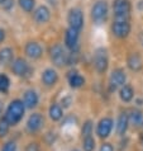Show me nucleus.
Wrapping results in <instances>:
<instances>
[{
	"mask_svg": "<svg viewBox=\"0 0 143 151\" xmlns=\"http://www.w3.org/2000/svg\"><path fill=\"white\" fill-rule=\"evenodd\" d=\"M24 112H26V106H24L23 100L15 99L13 102H10V104L8 106L5 111V118L10 126H15L16 123L20 122V119L23 118Z\"/></svg>",
	"mask_w": 143,
	"mask_h": 151,
	"instance_id": "f257e3e1",
	"label": "nucleus"
},
{
	"mask_svg": "<svg viewBox=\"0 0 143 151\" xmlns=\"http://www.w3.org/2000/svg\"><path fill=\"white\" fill-rule=\"evenodd\" d=\"M130 10H132V5H130L129 0H114L113 1V12H114V17L117 20H127L128 22Z\"/></svg>",
	"mask_w": 143,
	"mask_h": 151,
	"instance_id": "f03ea898",
	"label": "nucleus"
},
{
	"mask_svg": "<svg viewBox=\"0 0 143 151\" xmlns=\"http://www.w3.org/2000/svg\"><path fill=\"white\" fill-rule=\"evenodd\" d=\"M108 13H109L108 3L105 1V0H99V1H96L91 8V19L94 20L96 24H102L107 20Z\"/></svg>",
	"mask_w": 143,
	"mask_h": 151,
	"instance_id": "7ed1b4c3",
	"label": "nucleus"
},
{
	"mask_svg": "<svg viewBox=\"0 0 143 151\" xmlns=\"http://www.w3.org/2000/svg\"><path fill=\"white\" fill-rule=\"evenodd\" d=\"M49 57H51V61L53 62L58 68H62V66L67 65V58H69V53H66V51L64 50L61 45H53L51 48H49Z\"/></svg>",
	"mask_w": 143,
	"mask_h": 151,
	"instance_id": "20e7f679",
	"label": "nucleus"
},
{
	"mask_svg": "<svg viewBox=\"0 0 143 151\" xmlns=\"http://www.w3.org/2000/svg\"><path fill=\"white\" fill-rule=\"evenodd\" d=\"M67 23L70 28L81 31L84 27V14L79 8H71L69 14H67Z\"/></svg>",
	"mask_w": 143,
	"mask_h": 151,
	"instance_id": "39448f33",
	"label": "nucleus"
},
{
	"mask_svg": "<svg viewBox=\"0 0 143 151\" xmlns=\"http://www.w3.org/2000/svg\"><path fill=\"white\" fill-rule=\"evenodd\" d=\"M94 66H95V70L99 74H104L108 70L109 58H108L107 50H104V48L96 50L95 56H94Z\"/></svg>",
	"mask_w": 143,
	"mask_h": 151,
	"instance_id": "423d86ee",
	"label": "nucleus"
},
{
	"mask_svg": "<svg viewBox=\"0 0 143 151\" xmlns=\"http://www.w3.org/2000/svg\"><path fill=\"white\" fill-rule=\"evenodd\" d=\"M112 33L117 38H127L130 33V24L127 20H115L112 24Z\"/></svg>",
	"mask_w": 143,
	"mask_h": 151,
	"instance_id": "0eeeda50",
	"label": "nucleus"
},
{
	"mask_svg": "<svg viewBox=\"0 0 143 151\" xmlns=\"http://www.w3.org/2000/svg\"><path fill=\"white\" fill-rule=\"evenodd\" d=\"M80 31L74 28H67L65 33V46L69 48L71 52H76L77 46H79V37H80Z\"/></svg>",
	"mask_w": 143,
	"mask_h": 151,
	"instance_id": "6e6552de",
	"label": "nucleus"
},
{
	"mask_svg": "<svg viewBox=\"0 0 143 151\" xmlns=\"http://www.w3.org/2000/svg\"><path fill=\"white\" fill-rule=\"evenodd\" d=\"M24 53L26 56L32 58V60H38L43 55V48L42 46L36 41H29L27 42L26 47H24Z\"/></svg>",
	"mask_w": 143,
	"mask_h": 151,
	"instance_id": "1a4fd4ad",
	"label": "nucleus"
},
{
	"mask_svg": "<svg viewBox=\"0 0 143 151\" xmlns=\"http://www.w3.org/2000/svg\"><path fill=\"white\" fill-rule=\"evenodd\" d=\"M33 19L38 24H46L51 19V10L46 5H39L33 12Z\"/></svg>",
	"mask_w": 143,
	"mask_h": 151,
	"instance_id": "9d476101",
	"label": "nucleus"
},
{
	"mask_svg": "<svg viewBox=\"0 0 143 151\" xmlns=\"http://www.w3.org/2000/svg\"><path fill=\"white\" fill-rule=\"evenodd\" d=\"M125 80H127V75H125L124 70L115 69L110 75V88L112 90H115L117 88H122L125 85Z\"/></svg>",
	"mask_w": 143,
	"mask_h": 151,
	"instance_id": "9b49d317",
	"label": "nucleus"
},
{
	"mask_svg": "<svg viewBox=\"0 0 143 151\" xmlns=\"http://www.w3.org/2000/svg\"><path fill=\"white\" fill-rule=\"evenodd\" d=\"M43 124H44L43 116H42L41 113H33L27 121V129L29 132L34 133L37 131H39V129L43 127Z\"/></svg>",
	"mask_w": 143,
	"mask_h": 151,
	"instance_id": "f8f14e48",
	"label": "nucleus"
},
{
	"mask_svg": "<svg viewBox=\"0 0 143 151\" xmlns=\"http://www.w3.org/2000/svg\"><path fill=\"white\" fill-rule=\"evenodd\" d=\"M11 71H13V74L15 76H26L29 71L28 62L23 57L15 58L13 61V64H11Z\"/></svg>",
	"mask_w": 143,
	"mask_h": 151,
	"instance_id": "ddd939ff",
	"label": "nucleus"
},
{
	"mask_svg": "<svg viewBox=\"0 0 143 151\" xmlns=\"http://www.w3.org/2000/svg\"><path fill=\"white\" fill-rule=\"evenodd\" d=\"M113 129V119L109 118V117H104L103 119H100V122L98 123V127H96V133H98L99 137L105 138L110 135Z\"/></svg>",
	"mask_w": 143,
	"mask_h": 151,
	"instance_id": "4468645a",
	"label": "nucleus"
},
{
	"mask_svg": "<svg viewBox=\"0 0 143 151\" xmlns=\"http://www.w3.org/2000/svg\"><path fill=\"white\" fill-rule=\"evenodd\" d=\"M41 80L46 86H53L58 80L57 71L54 69H51V68L43 70L42 71V75H41Z\"/></svg>",
	"mask_w": 143,
	"mask_h": 151,
	"instance_id": "2eb2a0df",
	"label": "nucleus"
},
{
	"mask_svg": "<svg viewBox=\"0 0 143 151\" xmlns=\"http://www.w3.org/2000/svg\"><path fill=\"white\" fill-rule=\"evenodd\" d=\"M38 94L36 93L34 90H27L26 93H24V96H23V103L26 108L28 109H33L34 107H37V104H38Z\"/></svg>",
	"mask_w": 143,
	"mask_h": 151,
	"instance_id": "dca6fc26",
	"label": "nucleus"
},
{
	"mask_svg": "<svg viewBox=\"0 0 143 151\" xmlns=\"http://www.w3.org/2000/svg\"><path fill=\"white\" fill-rule=\"evenodd\" d=\"M127 65H128V68L132 71H139L142 69V66H143L141 56L138 55L137 52H133V53H130V55H128V57H127Z\"/></svg>",
	"mask_w": 143,
	"mask_h": 151,
	"instance_id": "f3484780",
	"label": "nucleus"
},
{
	"mask_svg": "<svg viewBox=\"0 0 143 151\" xmlns=\"http://www.w3.org/2000/svg\"><path fill=\"white\" fill-rule=\"evenodd\" d=\"M67 79H69V83L71 88H75V89H77V88H81L84 84H85V78L81 76L80 74H77V71H70L69 75H67Z\"/></svg>",
	"mask_w": 143,
	"mask_h": 151,
	"instance_id": "a211bd4d",
	"label": "nucleus"
},
{
	"mask_svg": "<svg viewBox=\"0 0 143 151\" xmlns=\"http://www.w3.org/2000/svg\"><path fill=\"white\" fill-rule=\"evenodd\" d=\"M14 58V51L10 47H4L0 50V65L5 66L10 64Z\"/></svg>",
	"mask_w": 143,
	"mask_h": 151,
	"instance_id": "6ab92c4d",
	"label": "nucleus"
},
{
	"mask_svg": "<svg viewBox=\"0 0 143 151\" xmlns=\"http://www.w3.org/2000/svg\"><path fill=\"white\" fill-rule=\"evenodd\" d=\"M128 124H129V117L127 114H120L119 118H118V122H117V133L120 136H123L125 131L128 128Z\"/></svg>",
	"mask_w": 143,
	"mask_h": 151,
	"instance_id": "aec40b11",
	"label": "nucleus"
},
{
	"mask_svg": "<svg viewBox=\"0 0 143 151\" xmlns=\"http://www.w3.org/2000/svg\"><path fill=\"white\" fill-rule=\"evenodd\" d=\"M48 114H49V118H51L52 121H60L62 117H64V111H62V107L60 106V104L57 103H53L51 107H49L48 109Z\"/></svg>",
	"mask_w": 143,
	"mask_h": 151,
	"instance_id": "412c9836",
	"label": "nucleus"
},
{
	"mask_svg": "<svg viewBox=\"0 0 143 151\" xmlns=\"http://www.w3.org/2000/svg\"><path fill=\"white\" fill-rule=\"evenodd\" d=\"M133 95H134V91L130 85H124L120 88L119 96L123 102H130V100L133 99Z\"/></svg>",
	"mask_w": 143,
	"mask_h": 151,
	"instance_id": "4be33fe9",
	"label": "nucleus"
},
{
	"mask_svg": "<svg viewBox=\"0 0 143 151\" xmlns=\"http://www.w3.org/2000/svg\"><path fill=\"white\" fill-rule=\"evenodd\" d=\"M129 117V122L133 126H142L143 124V113L139 111H133Z\"/></svg>",
	"mask_w": 143,
	"mask_h": 151,
	"instance_id": "5701e85b",
	"label": "nucleus"
},
{
	"mask_svg": "<svg viewBox=\"0 0 143 151\" xmlns=\"http://www.w3.org/2000/svg\"><path fill=\"white\" fill-rule=\"evenodd\" d=\"M20 9L26 13H32L36 6V0H18Z\"/></svg>",
	"mask_w": 143,
	"mask_h": 151,
	"instance_id": "b1692460",
	"label": "nucleus"
},
{
	"mask_svg": "<svg viewBox=\"0 0 143 151\" xmlns=\"http://www.w3.org/2000/svg\"><path fill=\"white\" fill-rule=\"evenodd\" d=\"M10 86V80L5 74H0V93H6Z\"/></svg>",
	"mask_w": 143,
	"mask_h": 151,
	"instance_id": "393cba45",
	"label": "nucleus"
},
{
	"mask_svg": "<svg viewBox=\"0 0 143 151\" xmlns=\"http://www.w3.org/2000/svg\"><path fill=\"white\" fill-rule=\"evenodd\" d=\"M82 146H84V150L85 151H94V149H95V140L91 136L85 137L84 138V142H82Z\"/></svg>",
	"mask_w": 143,
	"mask_h": 151,
	"instance_id": "a878e982",
	"label": "nucleus"
},
{
	"mask_svg": "<svg viewBox=\"0 0 143 151\" xmlns=\"http://www.w3.org/2000/svg\"><path fill=\"white\" fill-rule=\"evenodd\" d=\"M9 128H10L9 122H8V121L3 117V118L0 119V137L6 136L8 132H9Z\"/></svg>",
	"mask_w": 143,
	"mask_h": 151,
	"instance_id": "bb28decb",
	"label": "nucleus"
},
{
	"mask_svg": "<svg viewBox=\"0 0 143 151\" xmlns=\"http://www.w3.org/2000/svg\"><path fill=\"white\" fill-rule=\"evenodd\" d=\"M91 132H92V122L91 121H86L82 126V131H81L84 138L91 136Z\"/></svg>",
	"mask_w": 143,
	"mask_h": 151,
	"instance_id": "cd10ccee",
	"label": "nucleus"
},
{
	"mask_svg": "<svg viewBox=\"0 0 143 151\" xmlns=\"http://www.w3.org/2000/svg\"><path fill=\"white\" fill-rule=\"evenodd\" d=\"M1 151H16V145H15V142H13V141L6 142V144L3 146V150H1Z\"/></svg>",
	"mask_w": 143,
	"mask_h": 151,
	"instance_id": "c85d7f7f",
	"label": "nucleus"
},
{
	"mask_svg": "<svg viewBox=\"0 0 143 151\" xmlns=\"http://www.w3.org/2000/svg\"><path fill=\"white\" fill-rule=\"evenodd\" d=\"M77 62V53L71 52L69 53V58H67V65H75Z\"/></svg>",
	"mask_w": 143,
	"mask_h": 151,
	"instance_id": "c756f323",
	"label": "nucleus"
},
{
	"mask_svg": "<svg viewBox=\"0 0 143 151\" xmlns=\"http://www.w3.org/2000/svg\"><path fill=\"white\" fill-rule=\"evenodd\" d=\"M26 151H41V149H39V145L37 144V142H31V144L27 145Z\"/></svg>",
	"mask_w": 143,
	"mask_h": 151,
	"instance_id": "7c9ffc66",
	"label": "nucleus"
},
{
	"mask_svg": "<svg viewBox=\"0 0 143 151\" xmlns=\"http://www.w3.org/2000/svg\"><path fill=\"white\" fill-rule=\"evenodd\" d=\"M13 6H14V0H6V1L3 4V8L8 12H9L10 9H13Z\"/></svg>",
	"mask_w": 143,
	"mask_h": 151,
	"instance_id": "2f4dec72",
	"label": "nucleus"
},
{
	"mask_svg": "<svg viewBox=\"0 0 143 151\" xmlns=\"http://www.w3.org/2000/svg\"><path fill=\"white\" fill-rule=\"evenodd\" d=\"M100 151H114V149H113V146H112L110 144L105 142V144L102 145V147H100Z\"/></svg>",
	"mask_w": 143,
	"mask_h": 151,
	"instance_id": "473e14b6",
	"label": "nucleus"
},
{
	"mask_svg": "<svg viewBox=\"0 0 143 151\" xmlns=\"http://www.w3.org/2000/svg\"><path fill=\"white\" fill-rule=\"evenodd\" d=\"M61 103H62V106H64V108L70 107V104H71V98H70V96H67V98H64Z\"/></svg>",
	"mask_w": 143,
	"mask_h": 151,
	"instance_id": "72a5a7b5",
	"label": "nucleus"
},
{
	"mask_svg": "<svg viewBox=\"0 0 143 151\" xmlns=\"http://www.w3.org/2000/svg\"><path fill=\"white\" fill-rule=\"evenodd\" d=\"M5 40V31H4L3 28H0V43Z\"/></svg>",
	"mask_w": 143,
	"mask_h": 151,
	"instance_id": "f704fd0d",
	"label": "nucleus"
},
{
	"mask_svg": "<svg viewBox=\"0 0 143 151\" xmlns=\"http://www.w3.org/2000/svg\"><path fill=\"white\" fill-rule=\"evenodd\" d=\"M5 1H6V0H0V4H1V5H3V4L5 3Z\"/></svg>",
	"mask_w": 143,
	"mask_h": 151,
	"instance_id": "c9c22d12",
	"label": "nucleus"
},
{
	"mask_svg": "<svg viewBox=\"0 0 143 151\" xmlns=\"http://www.w3.org/2000/svg\"><path fill=\"white\" fill-rule=\"evenodd\" d=\"M1 108H3V106H1V102H0V113H1Z\"/></svg>",
	"mask_w": 143,
	"mask_h": 151,
	"instance_id": "e433bc0d",
	"label": "nucleus"
},
{
	"mask_svg": "<svg viewBox=\"0 0 143 151\" xmlns=\"http://www.w3.org/2000/svg\"><path fill=\"white\" fill-rule=\"evenodd\" d=\"M74 151H79V150H74Z\"/></svg>",
	"mask_w": 143,
	"mask_h": 151,
	"instance_id": "4c0bfd02",
	"label": "nucleus"
}]
</instances>
